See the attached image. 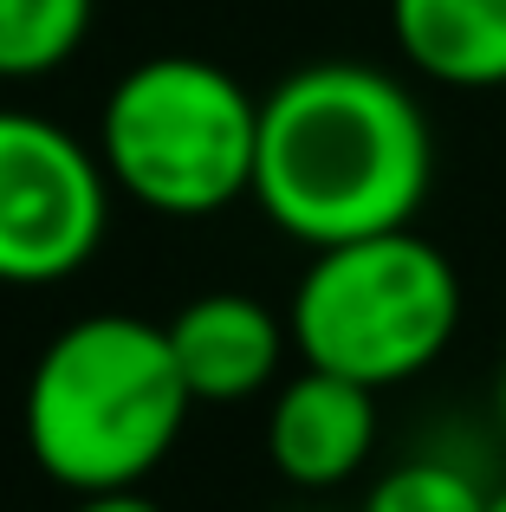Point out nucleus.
I'll return each instance as SVG.
<instances>
[{"instance_id": "obj_3", "label": "nucleus", "mask_w": 506, "mask_h": 512, "mask_svg": "<svg viewBox=\"0 0 506 512\" xmlns=\"http://www.w3.org/2000/svg\"><path fill=\"white\" fill-rule=\"evenodd\" d=\"M98 156L124 201L169 221H208L253 201L260 98L215 59L156 52L104 91Z\"/></svg>"}, {"instance_id": "obj_1", "label": "nucleus", "mask_w": 506, "mask_h": 512, "mask_svg": "<svg viewBox=\"0 0 506 512\" xmlns=\"http://www.w3.org/2000/svg\"><path fill=\"white\" fill-rule=\"evenodd\" d=\"M435 182V130L416 91L364 59H312L260 98L253 201L299 247L416 227Z\"/></svg>"}, {"instance_id": "obj_7", "label": "nucleus", "mask_w": 506, "mask_h": 512, "mask_svg": "<svg viewBox=\"0 0 506 512\" xmlns=\"http://www.w3.org/2000/svg\"><path fill=\"white\" fill-rule=\"evenodd\" d=\"M169 350L195 402H253L286 370L292 325L253 292H202L169 318Z\"/></svg>"}, {"instance_id": "obj_2", "label": "nucleus", "mask_w": 506, "mask_h": 512, "mask_svg": "<svg viewBox=\"0 0 506 512\" xmlns=\"http://www.w3.org/2000/svg\"><path fill=\"white\" fill-rule=\"evenodd\" d=\"M195 396L176 370L169 325L91 312L52 331L26 376V448L65 493H130L169 461Z\"/></svg>"}, {"instance_id": "obj_9", "label": "nucleus", "mask_w": 506, "mask_h": 512, "mask_svg": "<svg viewBox=\"0 0 506 512\" xmlns=\"http://www.w3.org/2000/svg\"><path fill=\"white\" fill-rule=\"evenodd\" d=\"M91 0H0V78H46L85 46Z\"/></svg>"}, {"instance_id": "obj_8", "label": "nucleus", "mask_w": 506, "mask_h": 512, "mask_svg": "<svg viewBox=\"0 0 506 512\" xmlns=\"http://www.w3.org/2000/svg\"><path fill=\"white\" fill-rule=\"evenodd\" d=\"M390 33L409 72L448 91L506 85V0H390Z\"/></svg>"}, {"instance_id": "obj_10", "label": "nucleus", "mask_w": 506, "mask_h": 512, "mask_svg": "<svg viewBox=\"0 0 506 512\" xmlns=\"http://www.w3.org/2000/svg\"><path fill=\"white\" fill-rule=\"evenodd\" d=\"M364 512H494V493L461 461L416 454V461H396L390 474H377V487L364 493Z\"/></svg>"}, {"instance_id": "obj_6", "label": "nucleus", "mask_w": 506, "mask_h": 512, "mask_svg": "<svg viewBox=\"0 0 506 512\" xmlns=\"http://www.w3.org/2000/svg\"><path fill=\"white\" fill-rule=\"evenodd\" d=\"M377 454V389L299 363L266 409V461L305 493H331Z\"/></svg>"}, {"instance_id": "obj_13", "label": "nucleus", "mask_w": 506, "mask_h": 512, "mask_svg": "<svg viewBox=\"0 0 506 512\" xmlns=\"http://www.w3.org/2000/svg\"><path fill=\"white\" fill-rule=\"evenodd\" d=\"M494 512H506V487H500V493H494Z\"/></svg>"}, {"instance_id": "obj_4", "label": "nucleus", "mask_w": 506, "mask_h": 512, "mask_svg": "<svg viewBox=\"0 0 506 512\" xmlns=\"http://www.w3.org/2000/svg\"><path fill=\"white\" fill-rule=\"evenodd\" d=\"M299 363L396 389L422 376L461 331V273L416 227L318 247L286 305Z\"/></svg>"}, {"instance_id": "obj_12", "label": "nucleus", "mask_w": 506, "mask_h": 512, "mask_svg": "<svg viewBox=\"0 0 506 512\" xmlns=\"http://www.w3.org/2000/svg\"><path fill=\"white\" fill-rule=\"evenodd\" d=\"M494 415H500V435H506V363H500V389H494Z\"/></svg>"}, {"instance_id": "obj_5", "label": "nucleus", "mask_w": 506, "mask_h": 512, "mask_svg": "<svg viewBox=\"0 0 506 512\" xmlns=\"http://www.w3.org/2000/svg\"><path fill=\"white\" fill-rule=\"evenodd\" d=\"M98 143L39 111H0V286H59L85 273L111 227Z\"/></svg>"}, {"instance_id": "obj_11", "label": "nucleus", "mask_w": 506, "mask_h": 512, "mask_svg": "<svg viewBox=\"0 0 506 512\" xmlns=\"http://www.w3.org/2000/svg\"><path fill=\"white\" fill-rule=\"evenodd\" d=\"M65 512H163V506L130 487V493H78V506H65Z\"/></svg>"}]
</instances>
